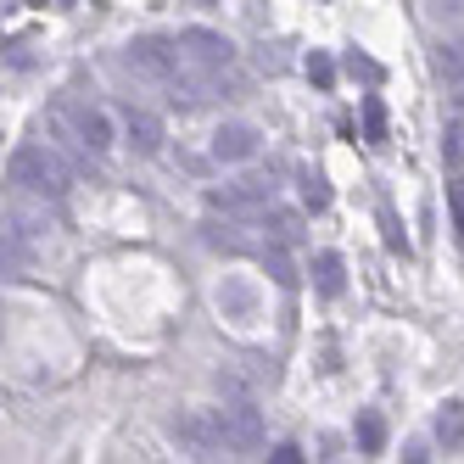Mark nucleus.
Segmentation results:
<instances>
[{
    "instance_id": "7ed1b4c3",
    "label": "nucleus",
    "mask_w": 464,
    "mask_h": 464,
    "mask_svg": "<svg viewBox=\"0 0 464 464\" xmlns=\"http://www.w3.org/2000/svg\"><path fill=\"white\" fill-rule=\"evenodd\" d=\"M358 442L370 448V453L386 442V425H381V414H358Z\"/></svg>"
},
{
    "instance_id": "39448f33",
    "label": "nucleus",
    "mask_w": 464,
    "mask_h": 464,
    "mask_svg": "<svg viewBox=\"0 0 464 464\" xmlns=\"http://www.w3.org/2000/svg\"><path fill=\"white\" fill-rule=\"evenodd\" d=\"M319 280H324V291H336V257H324V263H319Z\"/></svg>"
},
{
    "instance_id": "f03ea898",
    "label": "nucleus",
    "mask_w": 464,
    "mask_h": 464,
    "mask_svg": "<svg viewBox=\"0 0 464 464\" xmlns=\"http://www.w3.org/2000/svg\"><path fill=\"white\" fill-rule=\"evenodd\" d=\"M437 79L464 84V45H442V51H437Z\"/></svg>"
},
{
    "instance_id": "423d86ee",
    "label": "nucleus",
    "mask_w": 464,
    "mask_h": 464,
    "mask_svg": "<svg viewBox=\"0 0 464 464\" xmlns=\"http://www.w3.org/2000/svg\"><path fill=\"white\" fill-rule=\"evenodd\" d=\"M453 213H459V224H464V185H453Z\"/></svg>"
},
{
    "instance_id": "20e7f679",
    "label": "nucleus",
    "mask_w": 464,
    "mask_h": 464,
    "mask_svg": "<svg viewBox=\"0 0 464 464\" xmlns=\"http://www.w3.org/2000/svg\"><path fill=\"white\" fill-rule=\"evenodd\" d=\"M437 430H442V437H448V442H459V437H464V414H459V409H442V420H437Z\"/></svg>"
},
{
    "instance_id": "f257e3e1",
    "label": "nucleus",
    "mask_w": 464,
    "mask_h": 464,
    "mask_svg": "<svg viewBox=\"0 0 464 464\" xmlns=\"http://www.w3.org/2000/svg\"><path fill=\"white\" fill-rule=\"evenodd\" d=\"M252 146H257V135H252V129H218V157H229V162H236V157H252Z\"/></svg>"
}]
</instances>
